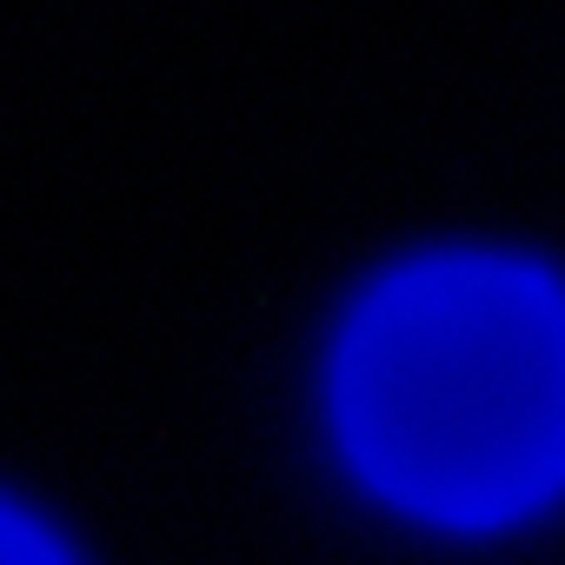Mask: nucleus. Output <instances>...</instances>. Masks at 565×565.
<instances>
[{
	"mask_svg": "<svg viewBox=\"0 0 565 565\" xmlns=\"http://www.w3.org/2000/svg\"><path fill=\"white\" fill-rule=\"evenodd\" d=\"M0 565H67V552L28 512H14L8 499H0Z\"/></svg>",
	"mask_w": 565,
	"mask_h": 565,
	"instance_id": "nucleus-2",
	"label": "nucleus"
},
{
	"mask_svg": "<svg viewBox=\"0 0 565 565\" xmlns=\"http://www.w3.org/2000/svg\"><path fill=\"white\" fill-rule=\"evenodd\" d=\"M366 486L446 525L565 492V287L519 259H419L366 294L333 366Z\"/></svg>",
	"mask_w": 565,
	"mask_h": 565,
	"instance_id": "nucleus-1",
	"label": "nucleus"
}]
</instances>
